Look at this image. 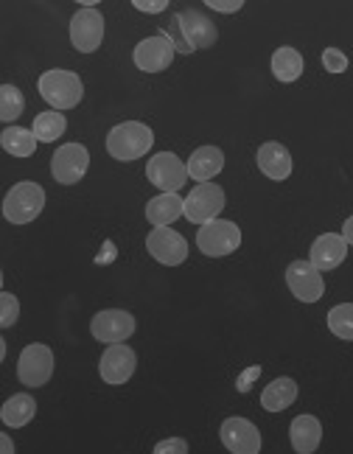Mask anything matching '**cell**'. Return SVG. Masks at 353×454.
I'll return each instance as SVG.
<instances>
[{
	"instance_id": "obj_1",
	"label": "cell",
	"mask_w": 353,
	"mask_h": 454,
	"mask_svg": "<svg viewBox=\"0 0 353 454\" xmlns=\"http://www.w3.org/2000/svg\"><path fill=\"white\" fill-rule=\"evenodd\" d=\"M163 34L174 43V48L180 51V54H193V51H200V48L216 45V40H219V31H216L214 20H208V17L197 9L176 12L171 17V23L163 28Z\"/></svg>"
},
{
	"instance_id": "obj_2",
	"label": "cell",
	"mask_w": 353,
	"mask_h": 454,
	"mask_svg": "<svg viewBox=\"0 0 353 454\" xmlns=\"http://www.w3.org/2000/svg\"><path fill=\"white\" fill-rule=\"evenodd\" d=\"M152 146H154V132L146 124H140V121H123V124L113 127L107 135V152L113 160L121 163L140 160Z\"/></svg>"
},
{
	"instance_id": "obj_3",
	"label": "cell",
	"mask_w": 353,
	"mask_h": 454,
	"mask_svg": "<svg viewBox=\"0 0 353 454\" xmlns=\"http://www.w3.org/2000/svg\"><path fill=\"white\" fill-rule=\"evenodd\" d=\"M40 96L51 104L54 110H74L76 104L84 96V84L79 79V74L74 71H62V67H54V71H45L37 82Z\"/></svg>"
},
{
	"instance_id": "obj_4",
	"label": "cell",
	"mask_w": 353,
	"mask_h": 454,
	"mask_svg": "<svg viewBox=\"0 0 353 454\" xmlns=\"http://www.w3.org/2000/svg\"><path fill=\"white\" fill-rule=\"evenodd\" d=\"M43 207H45V191H43V185L31 183V180H23V183H17L6 194V200H4V216L12 224H28V222H34L43 214Z\"/></svg>"
},
{
	"instance_id": "obj_5",
	"label": "cell",
	"mask_w": 353,
	"mask_h": 454,
	"mask_svg": "<svg viewBox=\"0 0 353 454\" xmlns=\"http://www.w3.org/2000/svg\"><path fill=\"white\" fill-rule=\"evenodd\" d=\"M197 247L208 258H222V255L236 253L241 247V231H239V224L231 222V219H214V222H208V224H200Z\"/></svg>"
},
{
	"instance_id": "obj_6",
	"label": "cell",
	"mask_w": 353,
	"mask_h": 454,
	"mask_svg": "<svg viewBox=\"0 0 353 454\" xmlns=\"http://www.w3.org/2000/svg\"><path fill=\"white\" fill-rule=\"evenodd\" d=\"M54 376V351L43 342H31L20 351L17 359V379H20L26 387H45Z\"/></svg>"
},
{
	"instance_id": "obj_7",
	"label": "cell",
	"mask_w": 353,
	"mask_h": 454,
	"mask_svg": "<svg viewBox=\"0 0 353 454\" xmlns=\"http://www.w3.org/2000/svg\"><path fill=\"white\" fill-rule=\"evenodd\" d=\"M146 177L161 194H180L188 183V166L174 152H157L146 163Z\"/></svg>"
},
{
	"instance_id": "obj_8",
	"label": "cell",
	"mask_w": 353,
	"mask_h": 454,
	"mask_svg": "<svg viewBox=\"0 0 353 454\" xmlns=\"http://www.w3.org/2000/svg\"><path fill=\"white\" fill-rule=\"evenodd\" d=\"M224 205H227V197L216 183H200L185 197V214L183 216L193 224H208V222L219 219Z\"/></svg>"
},
{
	"instance_id": "obj_9",
	"label": "cell",
	"mask_w": 353,
	"mask_h": 454,
	"mask_svg": "<svg viewBox=\"0 0 353 454\" xmlns=\"http://www.w3.org/2000/svg\"><path fill=\"white\" fill-rule=\"evenodd\" d=\"M87 166H90V152H87L82 144H65L54 152L51 157V174L59 185H76L82 183V177L87 174Z\"/></svg>"
},
{
	"instance_id": "obj_10",
	"label": "cell",
	"mask_w": 353,
	"mask_h": 454,
	"mask_svg": "<svg viewBox=\"0 0 353 454\" xmlns=\"http://www.w3.org/2000/svg\"><path fill=\"white\" fill-rule=\"evenodd\" d=\"M286 286L300 303H317L326 294V281L311 261H292L286 267Z\"/></svg>"
},
{
	"instance_id": "obj_11",
	"label": "cell",
	"mask_w": 353,
	"mask_h": 454,
	"mask_svg": "<svg viewBox=\"0 0 353 454\" xmlns=\"http://www.w3.org/2000/svg\"><path fill=\"white\" fill-rule=\"evenodd\" d=\"M174 54H176L174 43L161 31V34H154V37L140 40L135 45V51H132V59L137 65V71H144V74H163L166 67L174 62Z\"/></svg>"
},
{
	"instance_id": "obj_12",
	"label": "cell",
	"mask_w": 353,
	"mask_h": 454,
	"mask_svg": "<svg viewBox=\"0 0 353 454\" xmlns=\"http://www.w3.org/2000/svg\"><path fill=\"white\" fill-rule=\"evenodd\" d=\"M104 40V17L98 9H79L70 17V43L82 54H93Z\"/></svg>"
},
{
	"instance_id": "obj_13",
	"label": "cell",
	"mask_w": 353,
	"mask_h": 454,
	"mask_svg": "<svg viewBox=\"0 0 353 454\" xmlns=\"http://www.w3.org/2000/svg\"><path fill=\"white\" fill-rule=\"evenodd\" d=\"M137 368V356L135 351L127 345V342H113L107 345V351H104L101 362H98V373L101 379L113 384V387H121V384H127L132 379Z\"/></svg>"
},
{
	"instance_id": "obj_14",
	"label": "cell",
	"mask_w": 353,
	"mask_h": 454,
	"mask_svg": "<svg viewBox=\"0 0 353 454\" xmlns=\"http://www.w3.org/2000/svg\"><path fill=\"white\" fill-rule=\"evenodd\" d=\"M90 334L104 345L123 342L135 334V317L123 309H104L90 320Z\"/></svg>"
},
{
	"instance_id": "obj_15",
	"label": "cell",
	"mask_w": 353,
	"mask_h": 454,
	"mask_svg": "<svg viewBox=\"0 0 353 454\" xmlns=\"http://www.w3.org/2000/svg\"><path fill=\"white\" fill-rule=\"evenodd\" d=\"M146 250L154 261H161L166 267H180L188 258V241L171 231V227H154L146 236Z\"/></svg>"
},
{
	"instance_id": "obj_16",
	"label": "cell",
	"mask_w": 353,
	"mask_h": 454,
	"mask_svg": "<svg viewBox=\"0 0 353 454\" xmlns=\"http://www.w3.org/2000/svg\"><path fill=\"white\" fill-rule=\"evenodd\" d=\"M219 438L224 443L227 451L233 454H258L261 451V432L255 429V424H250L247 418H224Z\"/></svg>"
},
{
	"instance_id": "obj_17",
	"label": "cell",
	"mask_w": 353,
	"mask_h": 454,
	"mask_svg": "<svg viewBox=\"0 0 353 454\" xmlns=\"http://www.w3.org/2000/svg\"><path fill=\"white\" fill-rule=\"evenodd\" d=\"M348 255V241L342 233H323L317 236L314 244H311V253H309V261L320 270V272H331L337 270Z\"/></svg>"
},
{
	"instance_id": "obj_18",
	"label": "cell",
	"mask_w": 353,
	"mask_h": 454,
	"mask_svg": "<svg viewBox=\"0 0 353 454\" xmlns=\"http://www.w3.org/2000/svg\"><path fill=\"white\" fill-rule=\"evenodd\" d=\"M255 160H258V168H261L263 177H270L275 183H284V180L292 177V166L294 163H292V154H289V149L284 144H278V141L263 144L258 149Z\"/></svg>"
},
{
	"instance_id": "obj_19",
	"label": "cell",
	"mask_w": 353,
	"mask_h": 454,
	"mask_svg": "<svg viewBox=\"0 0 353 454\" xmlns=\"http://www.w3.org/2000/svg\"><path fill=\"white\" fill-rule=\"evenodd\" d=\"M289 441L297 454H311L320 449L323 441V424L314 415H297L289 427Z\"/></svg>"
},
{
	"instance_id": "obj_20",
	"label": "cell",
	"mask_w": 353,
	"mask_h": 454,
	"mask_svg": "<svg viewBox=\"0 0 353 454\" xmlns=\"http://www.w3.org/2000/svg\"><path fill=\"white\" fill-rule=\"evenodd\" d=\"M224 168V152L219 146H200L188 157V177L197 183H210Z\"/></svg>"
},
{
	"instance_id": "obj_21",
	"label": "cell",
	"mask_w": 353,
	"mask_h": 454,
	"mask_svg": "<svg viewBox=\"0 0 353 454\" xmlns=\"http://www.w3.org/2000/svg\"><path fill=\"white\" fill-rule=\"evenodd\" d=\"M185 214V200L180 194H157L146 202V219L154 227H169Z\"/></svg>"
},
{
	"instance_id": "obj_22",
	"label": "cell",
	"mask_w": 353,
	"mask_h": 454,
	"mask_svg": "<svg viewBox=\"0 0 353 454\" xmlns=\"http://www.w3.org/2000/svg\"><path fill=\"white\" fill-rule=\"evenodd\" d=\"M297 398V384L289 376H280L275 381H270L261 393V407L267 412H284L286 407L294 404Z\"/></svg>"
},
{
	"instance_id": "obj_23",
	"label": "cell",
	"mask_w": 353,
	"mask_h": 454,
	"mask_svg": "<svg viewBox=\"0 0 353 454\" xmlns=\"http://www.w3.org/2000/svg\"><path fill=\"white\" fill-rule=\"evenodd\" d=\"M272 76L284 84H292L303 76V57L292 45H280L272 54Z\"/></svg>"
},
{
	"instance_id": "obj_24",
	"label": "cell",
	"mask_w": 353,
	"mask_h": 454,
	"mask_svg": "<svg viewBox=\"0 0 353 454\" xmlns=\"http://www.w3.org/2000/svg\"><path fill=\"white\" fill-rule=\"evenodd\" d=\"M34 412H37V401H34L28 393H17L0 407V421H4L9 429H20L31 421Z\"/></svg>"
},
{
	"instance_id": "obj_25",
	"label": "cell",
	"mask_w": 353,
	"mask_h": 454,
	"mask_svg": "<svg viewBox=\"0 0 353 454\" xmlns=\"http://www.w3.org/2000/svg\"><path fill=\"white\" fill-rule=\"evenodd\" d=\"M0 144H4V149L12 154V157H31L34 152H37V135H34L31 129H23V127H6L4 132H0Z\"/></svg>"
},
{
	"instance_id": "obj_26",
	"label": "cell",
	"mask_w": 353,
	"mask_h": 454,
	"mask_svg": "<svg viewBox=\"0 0 353 454\" xmlns=\"http://www.w3.org/2000/svg\"><path fill=\"white\" fill-rule=\"evenodd\" d=\"M67 129V118L59 113V110H48V113H40L34 118V127L31 132L37 135L40 144H54L57 137H62Z\"/></svg>"
},
{
	"instance_id": "obj_27",
	"label": "cell",
	"mask_w": 353,
	"mask_h": 454,
	"mask_svg": "<svg viewBox=\"0 0 353 454\" xmlns=\"http://www.w3.org/2000/svg\"><path fill=\"white\" fill-rule=\"evenodd\" d=\"M328 331L337 340L353 342V303H340L328 311Z\"/></svg>"
},
{
	"instance_id": "obj_28",
	"label": "cell",
	"mask_w": 353,
	"mask_h": 454,
	"mask_svg": "<svg viewBox=\"0 0 353 454\" xmlns=\"http://www.w3.org/2000/svg\"><path fill=\"white\" fill-rule=\"evenodd\" d=\"M23 107H26V98L14 84L0 87V121L12 124V121H17L23 115Z\"/></svg>"
},
{
	"instance_id": "obj_29",
	"label": "cell",
	"mask_w": 353,
	"mask_h": 454,
	"mask_svg": "<svg viewBox=\"0 0 353 454\" xmlns=\"http://www.w3.org/2000/svg\"><path fill=\"white\" fill-rule=\"evenodd\" d=\"M17 317H20V303H17L12 292H4L0 294V325L12 328L17 323Z\"/></svg>"
},
{
	"instance_id": "obj_30",
	"label": "cell",
	"mask_w": 353,
	"mask_h": 454,
	"mask_svg": "<svg viewBox=\"0 0 353 454\" xmlns=\"http://www.w3.org/2000/svg\"><path fill=\"white\" fill-rule=\"evenodd\" d=\"M323 67L328 74H345L348 71V57L340 48H326L323 51Z\"/></svg>"
},
{
	"instance_id": "obj_31",
	"label": "cell",
	"mask_w": 353,
	"mask_h": 454,
	"mask_svg": "<svg viewBox=\"0 0 353 454\" xmlns=\"http://www.w3.org/2000/svg\"><path fill=\"white\" fill-rule=\"evenodd\" d=\"M154 454H188V441L183 438H169L154 446Z\"/></svg>"
},
{
	"instance_id": "obj_32",
	"label": "cell",
	"mask_w": 353,
	"mask_h": 454,
	"mask_svg": "<svg viewBox=\"0 0 353 454\" xmlns=\"http://www.w3.org/2000/svg\"><path fill=\"white\" fill-rule=\"evenodd\" d=\"M205 6L214 12H222V14H236V12H241L244 0H205Z\"/></svg>"
},
{
	"instance_id": "obj_33",
	"label": "cell",
	"mask_w": 353,
	"mask_h": 454,
	"mask_svg": "<svg viewBox=\"0 0 353 454\" xmlns=\"http://www.w3.org/2000/svg\"><path fill=\"white\" fill-rule=\"evenodd\" d=\"M132 6L144 14H161L169 9V0H132Z\"/></svg>"
},
{
	"instance_id": "obj_34",
	"label": "cell",
	"mask_w": 353,
	"mask_h": 454,
	"mask_svg": "<svg viewBox=\"0 0 353 454\" xmlns=\"http://www.w3.org/2000/svg\"><path fill=\"white\" fill-rule=\"evenodd\" d=\"M261 376V364H253V368H247L241 376H239V381H236V390L239 393H250V387H253V381Z\"/></svg>"
},
{
	"instance_id": "obj_35",
	"label": "cell",
	"mask_w": 353,
	"mask_h": 454,
	"mask_svg": "<svg viewBox=\"0 0 353 454\" xmlns=\"http://www.w3.org/2000/svg\"><path fill=\"white\" fill-rule=\"evenodd\" d=\"M0 446H4V454H14V443L9 438V432H0Z\"/></svg>"
},
{
	"instance_id": "obj_36",
	"label": "cell",
	"mask_w": 353,
	"mask_h": 454,
	"mask_svg": "<svg viewBox=\"0 0 353 454\" xmlns=\"http://www.w3.org/2000/svg\"><path fill=\"white\" fill-rule=\"evenodd\" d=\"M342 236H345V241H348V244H353V216L342 224Z\"/></svg>"
}]
</instances>
